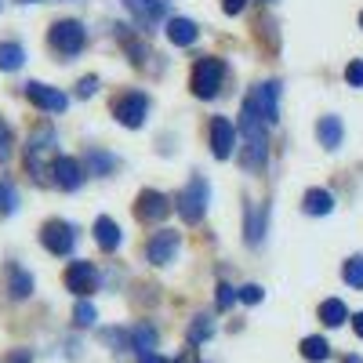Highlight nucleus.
Segmentation results:
<instances>
[{
	"label": "nucleus",
	"mask_w": 363,
	"mask_h": 363,
	"mask_svg": "<svg viewBox=\"0 0 363 363\" xmlns=\"http://www.w3.org/2000/svg\"><path fill=\"white\" fill-rule=\"evenodd\" d=\"M240 131H244V138H247V157H244V164L247 167H255V171H262L265 167V157H269V138H265V124L251 113V109H244L240 113Z\"/></svg>",
	"instance_id": "f257e3e1"
},
{
	"label": "nucleus",
	"mask_w": 363,
	"mask_h": 363,
	"mask_svg": "<svg viewBox=\"0 0 363 363\" xmlns=\"http://www.w3.org/2000/svg\"><path fill=\"white\" fill-rule=\"evenodd\" d=\"M244 109H251L265 128H272V124L280 120V84H277V80H265V84L251 87Z\"/></svg>",
	"instance_id": "f03ea898"
},
{
	"label": "nucleus",
	"mask_w": 363,
	"mask_h": 363,
	"mask_svg": "<svg viewBox=\"0 0 363 363\" xmlns=\"http://www.w3.org/2000/svg\"><path fill=\"white\" fill-rule=\"evenodd\" d=\"M207 196H211L207 178H203V174H193L189 186L182 189V196H178V215L186 218L189 225H196V222L203 218V211H207Z\"/></svg>",
	"instance_id": "7ed1b4c3"
},
{
	"label": "nucleus",
	"mask_w": 363,
	"mask_h": 363,
	"mask_svg": "<svg viewBox=\"0 0 363 363\" xmlns=\"http://www.w3.org/2000/svg\"><path fill=\"white\" fill-rule=\"evenodd\" d=\"M222 77H225V66L218 62V58H200V62L193 66V77H189V84H193V95L196 99H215L218 95V87H222Z\"/></svg>",
	"instance_id": "20e7f679"
},
{
	"label": "nucleus",
	"mask_w": 363,
	"mask_h": 363,
	"mask_svg": "<svg viewBox=\"0 0 363 363\" xmlns=\"http://www.w3.org/2000/svg\"><path fill=\"white\" fill-rule=\"evenodd\" d=\"M84 26L77 22V18H62V22H55L51 26V33H48V44L58 51V55H66V58H73L80 48H84Z\"/></svg>",
	"instance_id": "39448f33"
},
{
	"label": "nucleus",
	"mask_w": 363,
	"mask_h": 363,
	"mask_svg": "<svg viewBox=\"0 0 363 363\" xmlns=\"http://www.w3.org/2000/svg\"><path fill=\"white\" fill-rule=\"evenodd\" d=\"M51 149H55V131H48V128L33 131V138H29V145H26V167L37 182H44V174H51V167L44 164V157L51 153Z\"/></svg>",
	"instance_id": "423d86ee"
},
{
	"label": "nucleus",
	"mask_w": 363,
	"mask_h": 363,
	"mask_svg": "<svg viewBox=\"0 0 363 363\" xmlns=\"http://www.w3.org/2000/svg\"><path fill=\"white\" fill-rule=\"evenodd\" d=\"M40 244H44L51 255L66 258V255L73 251V244H77V229H73L69 222H62V218H51V222H44V229H40Z\"/></svg>",
	"instance_id": "0eeeda50"
},
{
	"label": "nucleus",
	"mask_w": 363,
	"mask_h": 363,
	"mask_svg": "<svg viewBox=\"0 0 363 363\" xmlns=\"http://www.w3.org/2000/svg\"><path fill=\"white\" fill-rule=\"evenodd\" d=\"M145 113H149V99L142 91H128L113 102V116L120 120L124 128H142L145 124Z\"/></svg>",
	"instance_id": "6e6552de"
},
{
	"label": "nucleus",
	"mask_w": 363,
	"mask_h": 363,
	"mask_svg": "<svg viewBox=\"0 0 363 363\" xmlns=\"http://www.w3.org/2000/svg\"><path fill=\"white\" fill-rule=\"evenodd\" d=\"M135 215H138V222H149V225L164 222L171 215V196H164L157 189H142L135 200Z\"/></svg>",
	"instance_id": "1a4fd4ad"
},
{
	"label": "nucleus",
	"mask_w": 363,
	"mask_h": 363,
	"mask_svg": "<svg viewBox=\"0 0 363 363\" xmlns=\"http://www.w3.org/2000/svg\"><path fill=\"white\" fill-rule=\"evenodd\" d=\"M66 287H69L73 294H80V298L95 294V291H99V269L91 265V262H73V265L66 269Z\"/></svg>",
	"instance_id": "9d476101"
},
{
	"label": "nucleus",
	"mask_w": 363,
	"mask_h": 363,
	"mask_svg": "<svg viewBox=\"0 0 363 363\" xmlns=\"http://www.w3.org/2000/svg\"><path fill=\"white\" fill-rule=\"evenodd\" d=\"M51 182H55L58 189H66V193L80 189V182H84L80 160H73V157H55V160H51Z\"/></svg>",
	"instance_id": "9b49d317"
},
{
	"label": "nucleus",
	"mask_w": 363,
	"mask_h": 363,
	"mask_svg": "<svg viewBox=\"0 0 363 363\" xmlns=\"http://www.w3.org/2000/svg\"><path fill=\"white\" fill-rule=\"evenodd\" d=\"M26 99L40 109H48V113H66V106H69V99L58 87H48V84H37V80L26 84Z\"/></svg>",
	"instance_id": "f8f14e48"
},
{
	"label": "nucleus",
	"mask_w": 363,
	"mask_h": 363,
	"mask_svg": "<svg viewBox=\"0 0 363 363\" xmlns=\"http://www.w3.org/2000/svg\"><path fill=\"white\" fill-rule=\"evenodd\" d=\"M233 145H236V128L229 124L225 116H215L211 120V153H215L218 160H229Z\"/></svg>",
	"instance_id": "ddd939ff"
},
{
	"label": "nucleus",
	"mask_w": 363,
	"mask_h": 363,
	"mask_svg": "<svg viewBox=\"0 0 363 363\" xmlns=\"http://www.w3.org/2000/svg\"><path fill=\"white\" fill-rule=\"evenodd\" d=\"M145 255H149V262H153V265L174 262V255H178V233H174V229H160L153 240H149Z\"/></svg>",
	"instance_id": "4468645a"
},
{
	"label": "nucleus",
	"mask_w": 363,
	"mask_h": 363,
	"mask_svg": "<svg viewBox=\"0 0 363 363\" xmlns=\"http://www.w3.org/2000/svg\"><path fill=\"white\" fill-rule=\"evenodd\" d=\"M124 8L135 15V22H142V26H157V22L164 18L167 0H124Z\"/></svg>",
	"instance_id": "2eb2a0df"
},
{
	"label": "nucleus",
	"mask_w": 363,
	"mask_h": 363,
	"mask_svg": "<svg viewBox=\"0 0 363 363\" xmlns=\"http://www.w3.org/2000/svg\"><path fill=\"white\" fill-rule=\"evenodd\" d=\"M316 135H320V145H323V149H338L342 138H345V128H342L338 116H320Z\"/></svg>",
	"instance_id": "dca6fc26"
},
{
	"label": "nucleus",
	"mask_w": 363,
	"mask_h": 363,
	"mask_svg": "<svg viewBox=\"0 0 363 363\" xmlns=\"http://www.w3.org/2000/svg\"><path fill=\"white\" fill-rule=\"evenodd\" d=\"M167 37H171V44H178V48H189V44L200 37V29H196V22H189V18H171V22H167Z\"/></svg>",
	"instance_id": "f3484780"
},
{
	"label": "nucleus",
	"mask_w": 363,
	"mask_h": 363,
	"mask_svg": "<svg viewBox=\"0 0 363 363\" xmlns=\"http://www.w3.org/2000/svg\"><path fill=\"white\" fill-rule=\"evenodd\" d=\"M247 244H262V236H265V203H251L247 207Z\"/></svg>",
	"instance_id": "a211bd4d"
},
{
	"label": "nucleus",
	"mask_w": 363,
	"mask_h": 363,
	"mask_svg": "<svg viewBox=\"0 0 363 363\" xmlns=\"http://www.w3.org/2000/svg\"><path fill=\"white\" fill-rule=\"evenodd\" d=\"M95 240H99L102 251H116V247H120V229H116V222L102 215V218L95 222Z\"/></svg>",
	"instance_id": "6ab92c4d"
},
{
	"label": "nucleus",
	"mask_w": 363,
	"mask_h": 363,
	"mask_svg": "<svg viewBox=\"0 0 363 363\" xmlns=\"http://www.w3.org/2000/svg\"><path fill=\"white\" fill-rule=\"evenodd\" d=\"M8 291H11V298H29L33 294V277H29L26 269L11 265L8 269Z\"/></svg>",
	"instance_id": "aec40b11"
},
{
	"label": "nucleus",
	"mask_w": 363,
	"mask_h": 363,
	"mask_svg": "<svg viewBox=\"0 0 363 363\" xmlns=\"http://www.w3.org/2000/svg\"><path fill=\"white\" fill-rule=\"evenodd\" d=\"M320 320H323V327H342V323L349 320L345 301H338V298H327L323 306H320Z\"/></svg>",
	"instance_id": "412c9836"
},
{
	"label": "nucleus",
	"mask_w": 363,
	"mask_h": 363,
	"mask_svg": "<svg viewBox=\"0 0 363 363\" xmlns=\"http://www.w3.org/2000/svg\"><path fill=\"white\" fill-rule=\"evenodd\" d=\"M131 345L138 349V356H149V352H153V345H157V330L149 327V323H138L131 330Z\"/></svg>",
	"instance_id": "4be33fe9"
},
{
	"label": "nucleus",
	"mask_w": 363,
	"mask_h": 363,
	"mask_svg": "<svg viewBox=\"0 0 363 363\" xmlns=\"http://www.w3.org/2000/svg\"><path fill=\"white\" fill-rule=\"evenodd\" d=\"M22 62H26V51L18 48V44H0V69L4 73H15V69H22Z\"/></svg>",
	"instance_id": "5701e85b"
},
{
	"label": "nucleus",
	"mask_w": 363,
	"mask_h": 363,
	"mask_svg": "<svg viewBox=\"0 0 363 363\" xmlns=\"http://www.w3.org/2000/svg\"><path fill=\"white\" fill-rule=\"evenodd\" d=\"M330 207H335V196L327 189H309L306 193V211L309 215H330Z\"/></svg>",
	"instance_id": "b1692460"
},
{
	"label": "nucleus",
	"mask_w": 363,
	"mask_h": 363,
	"mask_svg": "<svg viewBox=\"0 0 363 363\" xmlns=\"http://www.w3.org/2000/svg\"><path fill=\"white\" fill-rule=\"evenodd\" d=\"M301 356L313 359V363H323V359L330 356V345H327L323 338H306V342H301Z\"/></svg>",
	"instance_id": "393cba45"
},
{
	"label": "nucleus",
	"mask_w": 363,
	"mask_h": 363,
	"mask_svg": "<svg viewBox=\"0 0 363 363\" xmlns=\"http://www.w3.org/2000/svg\"><path fill=\"white\" fill-rule=\"evenodd\" d=\"M15 207H18V193L8 178H0V215H15Z\"/></svg>",
	"instance_id": "a878e982"
},
{
	"label": "nucleus",
	"mask_w": 363,
	"mask_h": 363,
	"mask_svg": "<svg viewBox=\"0 0 363 363\" xmlns=\"http://www.w3.org/2000/svg\"><path fill=\"white\" fill-rule=\"evenodd\" d=\"M211 330H215V320H211V316H196V323L189 327V342L196 345V342H203L207 335H211Z\"/></svg>",
	"instance_id": "bb28decb"
},
{
	"label": "nucleus",
	"mask_w": 363,
	"mask_h": 363,
	"mask_svg": "<svg viewBox=\"0 0 363 363\" xmlns=\"http://www.w3.org/2000/svg\"><path fill=\"white\" fill-rule=\"evenodd\" d=\"M345 284L349 287H363V258H349L345 262Z\"/></svg>",
	"instance_id": "cd10ccee"
},
{
	"label": "nucleus",
	"mask_w": 363,
	"mask_h": 363,
	"mask_svg": "<svg viewBox=\"0 0 363 363\" xmlns=\"http://www.w3.org/2000/svg\"><path fill=\"white\" fill-rule=\"evenodd\" d=\"M11 153H15V138H11V128L0 120V164L4 160H11Z\"/></svg>",
	"instance_id": "c85d7f7f"
},
{
	"label": "nucleus",
	"mask_w": 363,
	"mask_h": 363,
	"mask_svg": "<svg viewBox=\"0 0 363 363\" xmlns=\"http://www.w3.org/2000/svg\"><path fill=\"white\" fill-rule=\"evenodd\" d=\"M95 306H91V301H80V306H77V313H73V320H77V327H91V323H95Z\"/></svg>",
	"instance_id": "c756f323"
},
{
	"label": "nucleus",
	"mask_w": 363,
	"mask_h": 363,
	"mask_svg": "<svg viewBox=\"0 0 363 363\" xmlns=\"http://www.w3.org/2000/svg\"><path fill=\"white\" fill-rule=\"evenodd\" d=\"M87 160H91V167H95L99 174H106V171H113V164H116V160H113L109 153H99V149H91V153H87Z\"/></svg>",
	"instance_id": "7c9ffc66"
},
{
	"label": "nucleus",
	"mask_w": 363,
	"mask_h": 363,
	"mask_svg": "<svg viewBox=\"0 0 363 363\" xmlns=\"http://www.w3.org/2000/svg\"><path fill=\"white\" fill-rule=\"evenodd\" d=\"M236 298L244 301V306H258V301H262V287H258V284H247V287H240Z\"/></svg>",
	"instance_id": "2f4dec72"
},
{
	"label": "nucleus",
	"mask_w": 363,
	"mask_h": 363,
	"mask_svg": "<svg viewBox=\"0 0 363 363\" xmlns=\"http://www.w3.org/2000/svg\"><path fill=\"white\" fill-rule=\"evenodd\" d=\"M215 301H218V309H229L233 301H236V291H233L229 284H218V294H215Z\"/></svg>",
	"instance_id": "473e14b6"
},
{
	"label": "nucleus",
	"mask_w": 363,
	"mask_h": 363,
	"mask_svg": "<svg viewBox=\"0 0 363 363\" xmlns=\"http://www.w3.org/2000/svg\"><path fill=\"white\" fill-rule=\"evenodd\" d=\"M345 80L352 84V87H363V62L356 58V62H349V69H345Z\"/></svg>",
	"instance_id": "72a5a7b5"
},
{
	"label": "nucleus",
	"mask_w": 363,
	"mask_h": 363,
	"mask_svg": "<svg viewBox=\"0 0 363 363\" xmlns=\"http://www.w3.org/2000/svg\"><path fill=\"white\" fill-rule=\"evenodd\" d=\"M95 91H99V77H84V80L77 84V95H80V99H91Z\"/></svg>",
	"instance_id": "f704fd0d"
},
{
	"label": "nucleus",
	"mask_w": 363,
	"mask_h": 363,
	"mask_svg": "<svg viewBox=\"0 0 363 363\" xmlns=\"http://www.w3.org/2000/svg\"><path fill=\"white\" fill-rule=\"evenodd\" d=\"M244 4H247V0H222V8L229 15H240V11H244Z\"/></svg>",
	"instance_id": "c9c22d12"
},
{
	"label": "nucleus",
	"mask_w": 363,
	"mask_h": 363,
	"mask_svg": "<svg viewBox=\"0 0 363 363\" xmlns=\"http://www.w3.org/2000/svg\"><path fill=\"white\" fill-rule=\"evenodd\" d=\"M8 363H29V352H26V349H22V352H11Z\"/></svg>",
	"instance_id": "e433bc0d"
},
{
	"label": "nucleus",
	"mask_w": 363,
	"mask_h": 363,
	"mask_svg": "<svg viewBox=\"0 0 363 363\" xmlns=\"http://www.w3.org/2000/svg\"><path fill=\"white\" fill-rule=\"evenodd\" d=\"M352 330L363 338V313H356V316H352Z\"/></svg>",
	"instance_id": "4c0bfd02"
},
{
	"label": "nucleus",
	"mask_w": 363,
	"mask_h": 363,
	"mask_svg": "<svg viewBox=\"0 0 363 363\" xmlns=\"http://www.w3.org/2000/svg\"><path fill=\"white\" fill-rule=\"evenodd\" d=\"M138 363H167V359H160V356L149 352V356H138Z\"/></svg>",
	"instance_id": "58836bf2"
},
{
	"label": "nucleus",
	"mask_w": 363,
	"mask_h": 363,
	"mask_svg": "<svg viewBox=\"0 0 363 363\" xmlns=\"http://www.w3.org/2000/svg\"><path fill=\"white\" fill-rule=\"evenodd\" d=\"M359 26H363V11H359Z\"/></svg>",
	"instance_id": "ea45409f"
},
{
	"label": "nucleus",
	"mask_w": 363,
	"mask_h": 363,
	"mask_svg": "<svg viewBox=\"0 0 363 363\" xmlns=\"http://www.w3.org/2000/svg\"><path fill=\"white\" fill-rule=\"evenodd\" d=\"M22 4H33V0H22Z\"/></svg>",
	"instance_id": "a19ab883"
}]
</instances>
